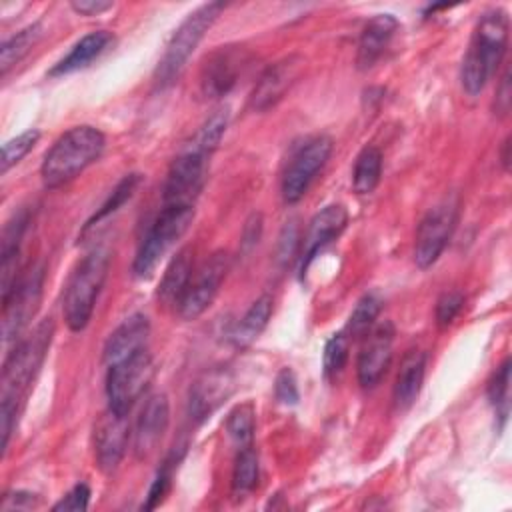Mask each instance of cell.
<instances>
[{"instance_id":"1","label":"cell","mask_w":512,"mask_h":512,"mask_svg":"<svg viewBox=\"0 0 512 512\" xmlns=\"http://www.w3.org/2000/svg\"><path fill=\"white\" fill-rule=\"evenodd\" d=\"M508 46V16L504 10L494 8L482 14L470 40L468 52L462 60L460 80L462 88L476 96L484 90L486 82L498 70Z\"/></svg>"},{"instance_id":"2","label":"cell","mask_w":512,"mask_h":512,"mask_svg":"<svg viewBox=\"0 0 512 512\" xmlns=\"http://www.w3.org/2000/svg\"><path fill=\"white\" fill-rule=\"evenodd\" d=\"M104 134L88 124L64 132L46 152L40 176L46 188H58L94 164L104 150Z\"/></svg>"},{"instance_id":"3","label":"cell","mask_w":512,"mask_h":512,"mask_svg":"<svg viewBox=\"0 0 512 512\" xmlns=\"http://www.w3.org/2000/svg\"><path fill=\"white\" fill-rule=\"evenodd\" d=\"M110 268V252L104 246L94 248L72 272L62 298L64 322L72 332L88 326L98 294L106 282Z\"/></svg>"},{"instance_id":"4","label":"cell","mask_w":512,"mask_h":512,"mask_svg":"<svg viewBox=\"0 0 512 512\" xmlns=\"http://www.w3.org/2000/svg\"><path fill=\"white\" fill-rule=\"evenodd\" d=\"M54 336L52 318H44L34 326V330L16 344V348L6 356L2 366V392L0 400L20 402L26 388L32 384L38 374L46 352Z\"/></svg>"},{"instance_id":"5","label":"cell","mask_w":512,"mask_h":512,"mask_svg":"<svg viewBox=\"0 0 512 512\" xmlns=\"http://www.w3.org/2000/svg\"><path fill=\"white\" fill-rule=\"evenodd\" d=\"M222 8L224 6L220 2L202 4L194 12H190L186 16V20L176 28V32L172 34L170 42L166 44V50L154 70V82L160 88L172 84L180 76L188 58L192 56V52L204 38L206 30L214 24V20L222 12Z\"/></svg>"},{"instance_id":"6","label":"cell","mask_w":512,"mask_h":512,"mask_svg":"<svg viewBox=\"0 0 512 512\" xmlns=\"http://www.w3.org/2000/svg\"><path fill=\"white\" fill-rule=\"evenodd\" d=\"M192 218H194V206H184V204L162 206L160 214L148 228L136 252V258L132 264L134 276L148 278L156 270L160 260L166 256V252L188 230Z\"/></svg>"},{"instance_id":"7","label":"cell","mask_w":512,"mask_h":512,"mask_svg":"<svg viewBox=\"0 0 512 512\" xmlns=\"http://www.w3.org/2000/svg\"><path fill=\"white\" fill-rule=\"evenodd\" d=\"M152 376H154V364L148 350H142L128 360L110 366L106 376L108 408L128 416L136 400L148 388Z\"/></svg>"},{"instance_id":"8","label":"cell","mask_w":512,"mask_h":512,"mask_svg":"<svg viewBox=\"0 0 512 512\" xmlns=\"http://www.w3.org/2000/svg\"><path fill=\"white\" fill-rule=\"evenodd\" d=\"M44 286V266H34L22 280L14 284L10 294L2 298L4 316H2V338L10 342L20 336V332L34 318Z\"/></svg>"},{"instance_id":"9","label":"cell","mask_w":512,"mask_h":512,"mask_svg":"<svg viewBox=\"0 0 512 512\" xmlns=\"http://www.w3.org/2000/svg\"><path fill=\"white\" fill-rule=\"evenodd\" d=\"M332 154V140L328 136H314L306 140L292 156L282 176V198L288 204H296L310 188L318 170Z\"/></svg>"},{"instance_id":"10","label":"cell","mask_w":512,"mask_h":512,"mask_svg":"<svg viewBox=\"0 0 512 512\" xmlns=\"http://www.w3.org/2000/svg\"><path fill=\"white\" fill-rule=\"evenodd\" d=\"M210 156L202 154L200 150L188 146L182 154H178L166 174V182L162 188V202L164 206L170 204H184L192 206L196 196L202 190L206 162Z\"/></svg>"},{"instance_id":"11","label":"cell","mask_w":512,"mask_h":512,"mask_svg":"<svg viewBox=\"0 0 512 512\" xmlns=\"http://www.w3.org/2000/svg\"><path fill=\"white\" fill-rule=\"evenodd\" d=\"M230 268V256L226 252L212 254L196 272L194 278H190L188 288L184 290L182 298L178 300V314L184 320L198 318L216 298L222 280L226 278V272Z\"/></svg>"},{"instance_id":"12","label":"cell","mask_w":512,"mask_h":512,"mask_svg":"<svg viewBox=\"0 0 512 512\" xmlns=\"http://www.w3.org/2000/svg\"><path fill=\"white\" fill-rule=\"evenodd\" d=\"M456 228V206L444 202L432 208L420 222L414 242V262L418 268H430L444 252Z\"/></svg>"},{"instance_id":"13","label":"cell","mask_w":512,"mask_h":512,"mask_svg":"<svg viewBox=\"0 0 512 512\" xmlns=\"http://www.w3.org/2000/svg\"><path fill=\"white\" fill-rule=\"evenodd\" d=\"M246 66V52L238 46H222L212 52L200 74V90L206 98L226 96L236 84Z\"/></svg>"},{"instance_id":"14","label":"cell","mask_w":512,"mask_h":512,"mask_svg":"<svg viewBox=\"0 0 512 512\" xmlns=\"http://www.w3.org/2000/svg\"><path fill=\"white\" fill-rule=\"evenodd\" d=\"M234 376L228 368H210L202 372L188 394V414L194 422H204L234 392Z\"/></svg>"},{"instance_id":"15","label":"cell","mask_w":512,"mask_h":512,"mask_svg":"<svg viewBox=\"0 0 512 512\" xmlns=\"http://www.w3.org/2000/svg\"><path fill=\"white\" fill-rule=\"evenodd\" d=\"M394 326L390 320L380 322L366 334V344L358 354V382L362 388H374L388 372L392 362Z\"/></svg>"},{"instance_id":"16","label":"cell","mask_w":512,"mask_h":512,"mask_svg":"<svg viewBox=\"0 0 512 512\" xmlns=\"http://www.w3.org/2000/svg\"><path fill=\"white\" fill-rule=\"evenodd\" d=\"M302 64H304V60L300 56L292 54V56H286V58L274 62L272 66H268L260 74V78L250 94V108L256 112H264V110L276 106L284 98V94L290 90V86L296 82V78L300 76Z\"/></svg>"},{"instance_id":"17","label":"cell","mask_w":512,"mask_h":512,"mask_svg":"<svg viewBox=\"0 0 512 512\" xmlns=\"http://www.w3.org/2000/svg\"><path fill=\"white\" fill-rule=\"evenodd\" d=\"M128 444V416L114 410H106L94 432V454L96 464L102 472L110 474L118 468Z\"/></svg>"},{"instance_id":"18","label":"cell","mask_w":512,"mask_h":512,"mask_svg":"<svg viewBox=\"0 0 512 512\" xmlns=\"http://www.w3.org/2000/svg\"><path fill=\"white\" fill-rule=\"evenodd\" d=\"M170 422V406L166 394H152L144 402L134 426V452L138 458L150 456L160 444Z\"/></svg>"},{"instance_id":"19","label":"cell","mask_w":512,"mask_h":512,"mask_svg":"<svg viewBox=\"0 0 512 512\" xmlns=\"http://www.w3.org/2000/svg\"><path fill=\"white\" fill-rule=\"evenodd\" d=\"M346 222H348V212L342 204H330L310 220V226L304 238V252H302V266H300L302 274L308 270L316 254L342 234V230L346 228Z\"/></svg>"},{"instance_id":"20","label":"cell","mask_w":512,"mask_h":512,"mask_svg":"<svg viewBox=\"0 0 512 512\" xmlns=\"http://www.w3.org/2000/svg\"><path fill=\"white\" fill-rule=\"evenodd\" d=\"M150 334V322L144 314L128 316L106 340L104 344V364L110 368L120 364L134 354L146 350V340Z\"/></svg>"},{"instance_id":"21","label":"cell","mask_w":512,"mask_h":512,"mask_svg":"<svg viewBox=\"0 0 512 512\" xmlns=\"http://www.w3.org/2000/svg\"><path fill=\"white\" fill-rule=\"evenodd\" d=\"M396 28H398V20L392 14H376L374 18L368 20L358 40V50H356L358 70H368L378 62V58L388 48Z\"/></svg>"},{"instance_id":"22","label":"cell","mask_w":512,"mask_h":512,"mask_svg":"<svg viewBox=\"0 0 512 512\" xmlns=\"http://www.w3.org/2000/svg\"><path fill=\"white\" fill-rule=\"evenodd\" d=\"M426 370V354L422 350H410L398 370L394 384V404L400 410H406L414 404L420 394Z\"/></svg>"},{"instance_id":"23","label":"cell","mask_w":512,"mask_h":512,"mask_svg":"<svg viewBox=\"0 0 512 512\" xmlns=\"http://www.w3.org/2000/svg\"><path fill=\"white\" fill-rule=\"evenodd\" d=\"M110 42H112V36L106 30H94L82 36L72 46V50L50 70V76H64V74L86 68L92 60H96L108 48Z\"/></svg>"},{"instance_id":"24","label":"cell","mask_w":512,"mask_h":512,"mask_svg":"<svg viewBox=\"0 0 512 512\" xmlns=\"http://www.w3.org/2000/svg\"><path fill=\"white\" fill-rule=\"evenodd\" d=\"M190 278H192V250L186 246L172 258V262L168 264L160 280V286H158L160 300H164L166 304H178V300L182 298L184 290L190 284Z\"/></svg>"},{"instance_id":"25","label":"cell","mask_w":512,"mask_h":512,"mask_svg":"<svg viewBox=\"0 0 512 512\" xmlns=\"http://www.w3.org/2000/svg\"><path fill=\"white\" fill-rule=\"evenodd\" d=\"M270 314H272V296L262 294L252 302V306L246 310L242 320L236 324L234 332L230 334L232 342L240 348L254 342L260 336V332L266 328Z\"/></svg>"},{"instance_id":"26","label":"cell","mask_w":512,"mask_h":512,"mask_svg":"<svg viewBox=\"0 0 512 512\" xmlns=\"http://www.w3.org/2000/svg\"><path fill=\"white\" fill-rule=\"evenodd\" d=\"M382 174V154L376 146H366L356 156L354 170H352V188L356 194H370Z\"/></svg>"},{"instance_id":"27","label":"cell","mask_w":512,"mask_h":512,"mask_svg":"<svg viewBox=\"0 0 512 512\" xmlns=\"http://www.w3.org/2000/svg\"><path fill=\"white\" fill-rule=\"evenodd\" d=\"M140 180H142L140 174H126V176L116 184V188H114L112 194L106 198V202H104V204L94 212V216L86 222L82 234H86L90 228H94L96 224H100L102 220H106L108 216H112L114 212H118V210L132 198V194L136 192Z\"/></svg>"},{"instance_id":"28","label":"cell","mask_w":512,"mask_h":512,"mask_svg":"<svg viewBox=\"0 0 512 512\" xmlns=\"http://www.w3.org/2000/svg\"><path fill=\"white\" fill-rule=\"evenodd\" d=\"M40 34H42L40 26L32 24L20 30L18 34H14L12 38H8L0 50V72L6 74L14 64H18L30 52V48L38 42Z\"/></svg>"},{"instance_id":"29","label":"cell","mask_w":512,"mask_h":512,"mask_svg":"<svg viewBox=\"0 0 512 512\" xmlns=\"http://www.w3.org/2000/svg\"><path fill=\"white\" fill-rule=\"evenodd\" d=\"M226 126H228V108H218L204 120V124L196 132L190 146L200 150L202 154L210 156L218 148V144L226 132Z\"/></svg>"},{"instance_id":"30","label":"cell","mask_w":512,"mask_h":512,"mask_svg":"<svg viewBox=\"0 0 512 512\" xmlns=\"http://www.w3.org/2000/svg\"><path fill=\"white\" fill-rule=\"evenodd\" d=\"M256 482H258V454L248 444V446H242L236 456L234 470H232V490L234 494H246L256 486Z\"/></svg>"},{"instance_id":"31","label":"cell","mask_w":512,"mask_h":512,"mask_svg":"<svg viewBox=\"0 0 512 512\" xmlns=\"http://www.w3.org/2000/svg\"><path fill=\"white\" fill-rule=\"evenodd\" d=\"M380 308H382V302L378 296L374 294H366L358 300L356 308L352 310L350 314V320H348V334L350 338H362L366 336L372 328H374V322L380 314Z\"/></svg>"},{"instance_id":"32","label":"cell","mask_w":512,"mask_h":512,"mask_svg":"<svg viewBox=\"0 0 512 512\" xmlns=\"http://www.w3.org/2000/svg\"><path fill=\"white\" fill-rule=\"evenodd\" d=\"M226 432L240 446H248L254 436V408L252 404L236 406L226 420Z\"/></svg>"},{"instance_id":"33","label":"cell","mask_w":512,"mask_h":512,"mask_svg":"<svg viewBox=\"0 0 512 512\" xmlns=\"http://www.w3.org/2000/svg\"><path fill=\"white\" fill-rule=\"evenodd\" d=\"M508 390H510V360L506 358L488 384V400L496 408L502 420H506V414H508Z\"/></svg>"},{"instance_id":"34","label":"cell","mask_w":512,"mask_h":512,"mask_svg":"<svg viewBox=\"0 0 512 512\" xmlns=\"http://www.w3.org/2000/svg\"><path fill=\"white\" fill-rule=\"evenodd\" d=\"M348 350H350V336L344 332L334 334L326 346H324V374L326 378H332L342 372L346 360H348Z\"/></svg>"},{"instance_id":"35","label":"cell","mask_w":512,"mask_h":512,"mask_svg":"<svg viewBox=\"0 0 512 512\" xmlns=\"http://www.w3.org/2000/svg\"><path fill=\"white\" fill-rule=\"evenodd\" d=\"M38 138H40L38 130H26L16 138L8 140L2 148V172H8L14 164H18L36 146Z\"/></svg>"},{"instance_id":"36","label":"cell","mask_w":512,"mask_h":512,"mask_svg":"<svg viewBox=\"0 0 512 512\" xmlns=\"http://www.w3.org/2000/svg\"><path fill=\"white\" fill-rule=\"evenodd\" d=\"M464 294L460 290H448L444 292L436 302V322L440 328H446L454 322L458 312L462 310Z\"/></svg>"},{"instance_id":"37","label":"cell","mask_w":512,"mask_h":512,"mask_svg":"<svg viewBox=\"0 0 512 512\" xmlns=\"http://www.w3.org/2000/svg\"><path fill=\"white\" fill-rule=\"evenodd\" d=\"M170 480H172V462L166 460L164 466L158 470V474H156V478H154V482H152V486L148 490L146 504L142 506L144 510H152V508H156L164 500V496H166V492L170 488Z\"/></svg>"},{"instance_id":"38","label":"cell","mask_w":512,"mask_h":512,"mask_svg":"<svg viewBox=\"0 0 512 512\" xmlns=\"http://www.w3.org/2000/svg\"><path fill=\"white\" fill-rule=\"evenodd\" d=\"M274 394H276V400L286 404V406H294L300 398L298 394V384H296V378H294V372L290 368H282L278 374H276V382H274Z\"/></svg>"},{"instance_id":"39","label":"cell","mask_w":512,"mask_h":512,"mask_svg":"<svg viewBox=\"0 0 512 512\" xmlns=\"http://www.w3.org/2000/svg\"><path fill=\"white\" fill-rule=\"evenodd\" d=\"M296 248H298V226L294 220H290L286 222L278 240V262L286 266L296 256Z\"/></svg>"},{"instance_id":"40","label":"cell","mask_w":512,"mask_h":512,"mask_svg":"<svg viewBox=\"0 0 512 512\" xmlns=\"http://www.w3.org/2000/svg\"><path fill=\"white\" fill-rule=\"evenodd\" d=\"M90 500V488L86 484H76L56 506L54 510H70V512H82L88 508Z\"/></svg>"},{"instance_id":"41","label":"cell","mask_w":512,"mask_h":512,"mask_svg":"<svg viewBox=\"0 0 512 512\" xmlns=\"http://www.w3.org/2000/svg\"><path fill=\"white\" fill-rule=\"evenodd\" d=\"M260 232H262V216L260 214H252L244 226V232H242V244L244 248H252L258 238H260Z\"/></svg>"},{"instance_id":"42","label":"cell","mask_w":512,"mask_h":512,"mask_svg":"<svg viewBox=\"0 0 512 512\" xmlns=\"http://www.w3.org/2000/svg\"><path fill=\"white\" fill-rule=\"evenodd\" d=\"M114 4L112 2H106V0H76L72 2V10L78 12V14H84V16H94V14H100L108 8H112Z\"/></svg>"},{"instance_id":"43","label":"cell","mask_w":512,"mask_h":512,"mask_svg":"<svg viewBox=\"0 0 512 512\" xmlns=\"http://www.w3.org/2000/svg\"><path fill=\"white\" fill-rule=\"evenodd\" d=\"M36 494H30V492H10L4 496V502H2V508L4 510H14V508H30V506H36Z\"/></svg>"},{"instance_id":"44","label":"cell","mask_w":512,"mask_h":512,"mask_svg":"<svg viewBox=\"0 0 512 512\" xmlns=\"http://www.w3.org/2000/svg\"><path fill=\"white\" fill-rule=\"evenodd\" d=\"M510 108V72L506 70L502 76V82L496 90V110L498 114H506Z\"/></svg>"},{"instance_id":"45","label":"cell","mask_w":512,"mask_h":512,"mask_svg":"<svg viewBox=\"0 0 512 512\" xmlns=\"http://www.w3.org/2000/svg\"><path fill=\"white\" fill-rule=\"evenodd\" d=\"M500 160H502V166H504V170H508V166H510V136H508V138L504 140V144H502Z\"/></svg>"}]
</instances>
